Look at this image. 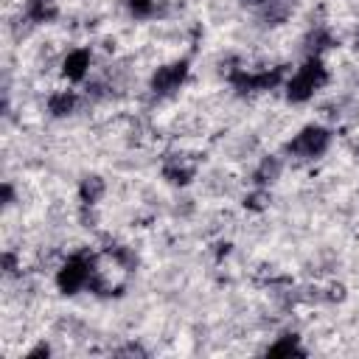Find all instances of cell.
<instances>
[{
	"label": "cell",
	"mask_w": 359,
	"mask_h": 359,
	"mask_svg": "<svg viewBox=\"0 0 359 359\" xmlns=\"http://www.w3.org/2000/svg\"><path fill=\"white\" fill-rule=\"evenodd\" d=\"M325 79H328V73H325L323 62L317 56H309L306 65L297 67V73L286 79V95H289V101H297L300 104V101L311 98L325 84Z\"/></svg>",
	"instance_id": "1"
},
{
	"label": "cell",
	"mask_w": 359,
	"mask_h": 359,
	"mask_svg": "<svg viewBox=\"0 0 359 359\" xmlns=\"http://www.w3.org/2000/svg\"><path fill=\"white\" fill-rule=\"evenodd\" d=\"M93 272H95V269H93V261H90V258H84V255H70V258L62 264L59 275H56V286H59V292H65V294H76L81 286L90 283Z\"/></svg>",
	"instance_id": "2"
},
{
	"label": "cell",
	"mask_w": 359,
	"mask_h": 359,
	"mask_svg": "<svg viewBox=\"0 0 359 359\" xmlns=\"http://www.w3.org/2000/svg\"><path fill=\"white\" fill-rule=\"evenodd\" d=\"M331 143V132L323 129V126H306L300 135H294V140L289 143V151L292 154H300V157H320Z\"/></svg>",
	"instance_id": "3"
},
{
	"label": "cell",
	"mask_w": 359,
	"mask_h": 359,
	"mask_svg": "<svg viewBox=\"0 0 359 359\" xmlns=\"http://www.w3.org/2000/svg\"><path fill=\"white\" fill-rule=\"evenodd\" d=\"M188 76V65L185 62H174V65H165V67H157L154 79H151V90L165 95V93H174Z\"/></svg>",
	"instance_id": "4"
},
{
	"label": "cell",
	"mask_w": 359,
	"mask_h": 359,
	"mask_svg": "<svg viewBox=\"0 0 359 359\" xmlns=\"http://www.w3.org/2000/svg\"><path fill=\"white\" fill-rule=\"evenodd\" d=\"M87 67H90V50H87V48H76V50H70V53L65 56V62H62L65 76L73 79V81H81V79L87 76Z\"/></svg>",
	"instance_id": "5"
},
{
	"label": "cell",
	"mask_w": 359,
	"mask_h": 359,
	"mask_svg": "<svg viewBox=\"0 0 359 359\" xmlns=\"http://www.w3.org/2000/svg\"><path fill=\"white\" fill-rule=\"evenodd\" d=\"M76 93L73 90H59V93H53L50 98H48V112L53 115V118H65V115H70L73 109H76Z\"/></svg>",
	"instance_id": "6"
},
{
	"label": "cell",
	"mask_w": 359,
	"mask_h": 359,
	"mask_svg": "<svg viewBox=\"0 0 359 359\" xmlns=\"http://www.w3.org/2000/svg\"><path fill=\"white\" fill-rule=\"evenodd\" d=\"M25 17L31 22H48L56 17V3L53 0H25Z\"/></svg>",
	"instance_id": "7"
},
{
	"label": "cell",
	"mask_w": 359,
	"mask_h": 359,
	"mask_svg": "<svg viewBox=\"0 0 359 359\" xmlns=\"http://www.w3.org/2000/svg\"><path fill=\"white\" fill-rule=\"evenodd\" d=\"M104 180L101 177H87V180H81V185H79V196H81V202L84 205H95L101 196H104Z\"/></svg>",
	"instance_id": "8"
},
{
	"label": "cell",
	"mask_w": 359,
	"mask_h": 359,
	"mask_svg": "<svg viewBox=\"0 0 359 359\" xmlns=\"http://www.w3.org/2000/svg\"><path fill=\"white\" fill-rule=\"evenodd\" d=\"M278 174H280V160H278V157H266V160L258 165V171H255V182H258V185L275 182Z\"/></svg>",
	"instance_id": "9"
},
{
	"label": "cell",
	"mask_w": 359,
	"mask_h": 359,
	"mask_svg": "<svg viewBox=\"0 0 359 359\" xmlns=\"http://www.w3.org/2000/svg\"><path fill=\"white\" fill-rule=\"evenodd\" d=\"M269 353H272V356H289V353H303V351H300V345H297V337H294V334H286L280 342L269 345Z\"/></svg>",
	"instance_id": "10"
},
{
	"label": "cell",
	"mask_w": 359,
	"mask_h": 359,
	"mask_svg": "<svg viewBox=\"0 0 359 359\" xmlns=\"http://www.w3.org/2000/svg\"><path fill=\"white\" fill-rule=\"evenodd\" d=\"M165 177H168V182H174V185H185V182L194 177V171L185 168V165H165Z\"/></svg>",
	"instance_id": "11"
},
{
	"label": "cell",
	"mask_w": 359,
	"mask_h": 359,
	"mask_svg": "<svg viewBox=\"0 0 359 359\" xmlns=\"http://www.w3.org/2000/svg\"><path fill=\"white\" fill-rule=\"evenodd\" d=\"M129 8L135 14H149L154 8V0H129Z\"/></svg>",
	"instance_id": "12"
},
{
	"label": "cell",
	"mask_w": 359,
	"mask_h": 359,
	"mask_svg": "<svg viewBox=\"0 0 359 359\" xmlns=\"http://www.w3.org/2000/svg\"><path fill=\"white\" fill-rule=\"evenodd\" d=\"M247 205H250V208H255V210H258V208H264V205H266V194H264V191H261V194H252V196L247 199Z\"/></svg>",
	"instance_id": "13"
},
{
	"label": "cell",
	"mask_w": 359,
	"mask_h": 359,
	"mask_svg": "<svg viewBox=\"0 0 359 359\" xmlns=\"http://www.w3.org/2000/svg\"><path fill=\"white\" fill-rule=\"evenodd\" d=\"M238 3H244V6H266L269 0H238Z\"/></svg>",
	"instance_id": "14"
}]
</instances>
